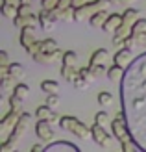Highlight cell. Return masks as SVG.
<instances>
[{"label": "cell", "mask_w": 146, "mask_h": 152, "mask_svg": "<svg viewBox=\"0 0 146 152\" xmlns=\"http://www.w3.org/2000/svg\"><path fill=\"white\" fill-rule=\"evenodd\" d=\"M59 50L56 39H43V52H56Z\"/></svg>", "instance_id": "obj_30"}, {"label": "cell", "mask_w": 146, "mask_h": 152, "mask_svg": "<svg viewBox=\"0 0 146 152\" xmlns=\"http://www.w3.org/2000/svg\"><path fill=\"white\" fill-rule=\"evenodd\" d=\"M13 93L17 95V96H20L22 100H24V98H28V96H30V87L26 86V83H17V86L13 87Z\"/></svg>", "instance_id": "obj_27"}, {"label": "cell", "mask_w": 146, "mask_h": 152, "mask_svg": "<svg viewBox=\"0 0 146 152\" xmlns=\"http://www.w3.org/2000/svg\"><path fill=\"white\" fill-rule=\"evenodd\" d=\"M91 69H93V72H94L96 78H102L104 74H107V67H105V63H100V65H91Z\"/></svg>", "instance_id": "obj_31"}, {"label": "cell", "mask_w": 146, "mask_h": 152, "mask_svg": "<svg viewBox=\"0 0 146 152\" xmlns=\"http://www.w3.org/2000/svg\"><path fill=\"white\" fill-rule=\"evenodd\" d=\"M52 15L56 20H74V7L68 6V7H56V10H52Z\"/></svg>", "instance_id": "obj_15"}, {"label": "cell", "mask_w": 146, "mask_h": 152, "mask_svg": "<svg viewBox=\"0 0 146 152\" xmlns=\"http://www.w3.org/2000/svg\"><path fill=\"white\" fill-rule=\"evenodd\" d=\"M65 65H74L76 61H78V54H76L74 50H67L63 52V59H61Z\"/></svg>", "instance_id": "obj_28"}, {"label": "cell", "mask_w": 146, "mask_h": 152, "mask_svg": "<svg viewBox=\"0 0 146 152\" xmlns=\"http://www.w3.org/2000/svg\"><path fill=\"white\" fill-rule=\"evenodd\" d=\"M109 59V50L107 48H98L93 52V56L89 59V65H100V63H107Z\"/></svg>", "instance_id": "obj_18"}, {"label": "cell", "mask_w": 146, "mask_h": 152, "mask_svg": "<svg viewBox=\"0 0 146 152\" xmlns=\"http://www.w3.org/2000/svg\"><path fill=\"white\" fill-rule=\"evenodd\" d=\"M20 117V113L19 111H13L9 110V113H6V115L2 117V121H0V134H7V132H11L13 130V126L17 124V121Z\"/></svg>", "instance_id": "obj_9"}, {"label": "cell", "mask_w": 146, "mask_h": 152, "mask_svg": "<svg viewBox=\"0 0 146 152\" xmlns=\"http://www.w3.org/2000/svg\"><path fill=\"white\" fill-rule=\"evenodd\" d=\"M107 17H109L107 10H100V11H96L94 15H91V17H89V22H91V26H94V28H102Z\"/></svg>", "instance_id": "obj_19"}, {"label": "cell", "mask_w": 146, "mask_h": 152, "mask_svg": "<svg viewBox=\"0 0 146 152\" xmlns=\"http://www.w3.org/2000/svg\"><path fill=\"white\" fill-rule=\"evenodd\" d=\"M30 123H32V115L26 113V111H22L20 117H19V121H17V124L13 126V130L9 132V135H7V139L0 145V152H11L15 148V145L20 141V137L26 134Z\"/></svg>", "instance_id": "obj_2"}, {"label": "cell", "mask_w": 146, "mask_h": 152, "mask_svg": "<svg viewBox=\"0 0 146 152\" xmlns=\"http://www.w3.org/2000/svg\"><path fill=\"white\" fill-rule=\"evenodd\" d=\"M35 134L41 141H52V137H54L52 123L46 119H39V123H35Z\"/></svg>", "instance_id": "obj_8"}, {"label": "cell", "mask_w": 146, "mask_h": 152, "mask_svg": "<svg viewBox=\"0 0 146 152\" xmlns=\"http://www.w3.org/2000/svg\"><path fill=\"white\" fill-rule=\"evenodd\" d=\"M89 86H91V83H89L85 78H83L81 74H80L76 80H74V87H78V89H85V87H89Z\"/></svg>", "instance_id": "obj_35"}, {"label": "cell", "mask_w": 146, "mask_h": 152, "mask_svg": "<svg viewBox=\"0 0 146 152\" xmlns=\"http://www.w3.org/2000/svg\"><path fill=\"white\" fill-rule=\"evenodd\" d=\"M124 74H126V67H122V65H117L115 63L113 67H109V69H107V78H109L113 83H118L122 78H124Z\"/></svg>", "instance_id": "obj_17"}, {"label": "cell", "mask_w": 146, "mask_h": 152, "mask_svg": "<svg viewBox=\"0 0 146 152\" xmlns=\"http://www.w3.org/2000/svg\"><path fill=\"white\" fill-rule=\"evenodd\" d=\"M46 104L48 106H57L59 104V93H52V95H48V98H46Z\"/></svg>", "instance_id": "obj_36"}, {"label": "cell", "mask_w": 146, "mask_h": 152, "mask_svg": "<svg viewBox=\"0 0 146 152\" xmlns=\"http://www.w3.org/2000/svg\"><path fill=\"white\" fill-rule=\"evenodd\" d=\"M113 61L117 63V65H122V67H128L129 63L133 61V54H131V48H128V47H122L117 50V54H115L113 58Z\"/></svg>", "instance_id": "obj_12"}, {"label": "cell", "mask_w": 146, "mask_h": 152, "mask_svg": "<svg viewBox=\"0 0 146 152\" xmlns=\"http://www.w3.org/2000/svg\"><path fill=\"white\" fill-rule=\"evenodd\" d=\"M111 4L113 0H94V2H87L81 7H74V20H85L100 10H109Z\"/></svg>", "instance_id": "obj_4"}, {"label": "cell", "mask_w": 146, "mask_h": 152, "mask_svg": "<svg viewBox=\"0 0 146 152\" xmlns=\"http://www.w3.org/2000/svg\"><path fill=\"white\" fill-rule=\"evenodd\" d=\"M20 4H30L32 6V0H20Z\"/></svg>", "instance_id": "obj_44"}, {"label": "cell", "mask_w": 146, "mask_h": 152, "mask_svg": "<svg viewBox=\"0 0 146 152\" xmlns=\"http://www.w3.org/2000/svg\"><path fill=\"white\" fill-rule=\"evenodd\" d=\"M120 24H122V15L120 13H111L109 17L105 19L102 28L105 30V32H109V34H115V30H117Z\"/></svg>", "instance_id": "obj_16"}, {"label": "cell", "mask_w": 146, "mask_h": 152, "mask_svg": "<svg viewBox=\"0 0 146 152\" xmlns=\"http://www.w3.org/2000/svg\"><path fill=\"white\" fill-rule=\"evenodd\" d=\"M54 150H67V152H80V147L68 141H56V143H48L46 145V152H54Z\"/></svg>", "instance_id": "obj_14"}, {"label": "cell", "mask_w": 146, "mask_h": 152, "mask_svg": "<svg viewBox=\"0 0 146 152\" xmlns=\"http://www.w3.org/2000/svg\"><path fill=\"white\" fill-rule=\"evenodd\" d=\"M0 11H2V15L4 17H7V19H15L19 15V6H15V4H2V7H0Z\"/></svg>", "instance_id": "obj_21"}, {"label": "cell", "mask_w": 146, "mask_h": 152, "mask_svg": "<svg viewBox=\"0 0 146 152\" xmlns=\"http://www.w3.org/2000/svg\"><path fill=\"white\" fill-rule=\"evenodd\" d=\"M59 126L63 128V130L74 134L76 137H80V139H85V141H87L89 137H93V134H91V128L85 126V123H81V121L76 119V117H70V115L61 117Z\"/></svg>", "instance_id": "obj_3"}, {"label": "cell", "mask_w": 146, "mask_h": 152, "mask_svg": "<svg viewBox=\"0 0 146 152\" xmlns=\"http://www.w3.org/2000/svg\"><path fill=\"white\" fill-rule=\"evenodd\" d=\"M7 69H9V74L13 76V78H24V74H26L24 65H22V63H17V61L9 63V65H7Z\"/></svg>", "instance_id": "obj_22"}, {"label": "cell", "mask_w": 146, "mask_h": 152, "mask_svg": "<svg viewBox=\"0 0 146 152\" xmlns=\"http://www.w3.org/2000/svg\"><path fill=\"white\" fill-rule=\"evenodd\" d=\"M43 50V41H35L32 47H28L26 52H28V56H35L37 52H41Z\"/></svg>", "instance_id": "obj_33"}, {"label": "cell", "mask_w": 146, "mask_h": 152, "mask_svg": "<svg viewBox=\"0 0 146 152\" xmlns=\"http://www.w3.org/2000/svg\"><path fill=\"white\" fill-rule=\"evenodd\" d=\"M113 2H118V4H133L137 0H113Z\"/></svg>", "instance_id": "obj_42"}, {"label": "cell", "mask_w": 146, "mask_h": 152, "mask_svg": "<svg viewBox=\"0 0 146 152\" xmlns=\"http://www.w3.org/2000/svg\"><path fill=\"white\" fill-rule=\"evenodd\" d=\"M13 24L17 28H26V26H33L37 28L39 24V15H33V13H28V15H17L13 19Z\"/></svg>", "instance_id": "obj_10"}, {"label": "cell", "mask_w": 146, "mask_h": 152, "mask_svg": "<svg viewBox=\"0 0 146 152\" xmlns=\"http://www.w3.org/2000/svg\"><path fill=\"white\" fill-rule=\"evenodd\" d=\"M32 13V6L30 4H19V15H28Z\"/></svg>", "instance_id": "obj_37"}, {"label": "cell", "mask_w": 146, "mask_h": 152, "mask_svg": "<svg viewBox=\"0 0 146 152\" xmlns=\"http://www.w3.org/2000/svg\"><path fill=\"white\" fill-rule=\"evenodd\" d=\"M56 19H54V15H52V11H48V10H43L41 7V11H39V26L44 30V32H52L54 28H56Z\"/></svg>", "instance_id": "obj_11"}, {"label": "cell", "mask_w": 146, "mask_h": 152, "mask_svg": "<svg viewBox=\"0 0 146 152\" xmlns=\"http://www.w3.org/2000/svg\"><path fill=\"white\" fill-rule=\"evenodd\" d=\"M35 115H37V119H46V121H50V119L54 117L52 106H48V104L39 106V108H37V111H35Z\"/></svg>", "instance_id": "obj_23"}, {"label": "cell", "mask_w": 146, "mask_h": 152, "mask_svg": "<svg viewBox=\"0 0 146 152\" xmlns=\"http://www.w3.org/2000/svg\"><path fill=\"white\" fill-rule=\"evenodd\" d=\"M131 34H146V19H137L133 22Z\"/></svg>", "instance_id": "obj_29"}, {"label": "cell", "mask_w": 146, "mask_h": 152, "mask_svg": "<svg viewBox=\"0 0 146 152\" xmlns=\"http://www.w3.org/2000/svg\"><path fill=\"white\" fill-rule=\"evenodd\" d=\"M32 59L35 63H43V65H50V63H56L59 59H63V52L56 50V52H37L35 56H32Z\"/></svg>", "instance_id": "obj_7"}, {"label": "cell", "mask_w": 146, "mask_h": 152, "mask_svg": "<svg viewBox=\"0 0 146 152\" xmlns=\"http://www.w3.org/2000/svg\"><path fill=\"white\" fill-rule=\"evenodd\" d=\"M59 72H61V76H63L68 83H74V80L80 76V71H76L74 65H65V63H63V67H61Z\"/></svg>", "instance_id": "obj_20"}, {"label": "cell", "mask_w": 146, "mask_h": 152, "mask_svg": "<svg viewBox=\"0 0 146 152\" xmlns=\"http://www.w3.org/2000/svg\"><path fill=\"white\" fill-rule=\"evenodd\" d=\"M2 2H6V4H15V6H19V4H20V0H2Z\"/></svg>", "instance_id": "obj_43"}, {"label": "cell", "mask_w": 146, "mask_h": 152, "mask_svg": "<svg viewBox=\"0 0 146 152\" xmlns=\"http://www.w3.org/2000/svg\"><path fill=\"white\" fill-rule=\"evenodd\" d=\"M68 6H72V0H59L57 7H68Z\"/></svg>", "instance_id": "obj_41"}, {"label": "cell", "mask_w": 146, "mask_h": 152, "mask_svg": "<svg viewBox=\"0 0 146 152\" xmlns=\"http://www.w3.org/2000/svg\"><path fill=\"white\" fill-rule=\"evenodd\" d=\"M98 104L102 106V108L111 106L113 104V93H109V91H100L98 93Z\"/></svg>", "instance_id": "obj_25"}, {"label": "cell", "mask_w": 146, "mask_h": 152, "mask_svg": "<svg viewBox=\"0 0 146 152\" xmlns=\"http://www.w3.org/2000/svg\"><path fill=\"white\" fill-rule=\"evenodd\" d=\"M120 102L133 141L146 152V52L126 67L120 80Z\"/></svg>", "instance_id": "obj_1"}, {"label": "cell", "mask_w": 146, "mask_h": 152, "mask_svg": "<svg viewBox=\"0 0 146 152\" xmlns=\"http://www.w3.org/2000/svg\"><path fill=\"white\" fill-rule=\"evenodd\" d=\"M41 89L44 91V93H48V95L59 93V83L54 82V80H44V82H41Z\"/></svg>", "instance_id": "obj_24"}, {"label": "cell", "mask_w": 146, "mask_h": 152, "mask_svg": "<svg viewBox=\"0 0 146 152\" xmlns=\"http://www.w3.org/2000/svg\"><path fill=\"white\" fill-rule=\"evenodd\" d=\"M35 41H37V37H35V28H33V26L20 28V45L24 47V50H26L28 47H32Z\"/></svg>", "instance_id": "obj_13"}, {"label": "cell", "mask_w": 146, "mask_h": 152, "mask_svg": "<svg viewBox=\"0 0 146 152\" xmlns=\"http://www.w3.org/2000/svg\"><path fill=\"white\" fill-rule=\"evenodd\" d=\"M89 2V0H72V7H81V6H85Z\"/></svg>", "instance_id": "obj_39"}, {"label": "cell", "mask_w": 146, "mask_h": 152, "mask_svg": "<svg viewBox=\"0 0 146 152\" xmlns=\"http://www.w3.org/2000/svg\"><path fill=\"white\" fill-rule=\"evenodd\" d=\"M0 65H9V58H7V52H0Z\"/></svg>", "instance_id": "obj_38"}, {"label": "cell", "mask_w": 146, "mask_h": 152, "mask_svg": "<svg viewBox=\"0 0 146 152\" xmlns=\"http://www.w3.org/2000/svg\"><path fill=\"white\" fill-rule=\"evenodd\" d=\"M94 123L105 126L107 123H109V115H107V111H98L96 115H94Z\"/></svg>", "instance_id": "obj_32"}, {"label": "cell", "mask_w": 146, "mask_h": 152, "mask_svg": "<svg viewBox=\"0 0 146 152\" xmlns=\"http://www.w3.org/2000/svg\"><path fill=\"white\" fill-rule=\"evenodd\" d=\"M91 134H93V137H91V139H93L96 145L104 147V148H109V147H111L113 139H111V135L104 130V126H102V124L94 123L93 126H91Z\"/></svg>", "instance_id": "obj_6"}, {"label": "cell", "mask_w": 146, "mask_h": 152, "mask_svg": "<svg viewBox=\"0 0 146 152\" xmlns=\"http://www.w3.org/2000/svg\"><path fill=\"white\" fill-rule=\"evenodd\" d=\"M109 124H111L113 135L118 139V143H124L128 139H133L131 137V132H129V126H128V119H126V115H124V111H122V110L117 113V117H115Z\"/></svg>", "instance_id": "obj_5"}, {"label": "cell", "mask_w": 146, "mask_h": 152, "mask_svg": "<svg viewBox=\"0 0 146 152\" xmlns=\"http://www.w3.org/2000/svg\"><path fill=\"white\" fill-rule=\"evenodd\" d=\"M7 102H9V110L22 113V98H20V96H17V95L13 93L9 98H7Z\"/></svg>", "instance_id": "obj_26"}, {"label": "cell", "mask_w": 146, "mask_h": 152, "mask_svg": "<svg viewBox=\"0 0 146 152\" xmlns=\"http://www.w3.org/2000/svg\"><path fill=\"white\" fill-rule=\"evenodd\" d=\"M43 150H46V145H33L32 147V152H43Z\"/></svg>", "instance_id": "obj_40"}, {"label": "cell", "mask_w": 146, "mask_h": 152, "mask_svg": "<svg viewBox=\"0 0 146 152\" xmlns=\"http://www.w3.org/2000/svg\"><path fill=\"white\" fill-rule=\"evenodd\" d=\"M57 6H59V0H41V7H43V10L52 11V10H56Z\"/></svg>", "instance_id": "obj_34"}]
</instances>
